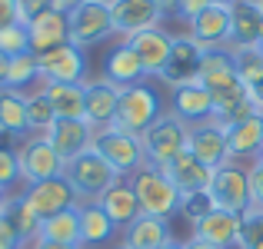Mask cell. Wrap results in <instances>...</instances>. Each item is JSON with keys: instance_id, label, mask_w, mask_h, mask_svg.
<instances>
[{"instance_id": "cell-1", "label": "cell", "mask_w": 263, "mask_h": 249, "mask_svg": "<svg viewBox=\"0 0 263 249\" xmlns=\"http://www.w3.org/2000/svg\"><path fill=\"white\" fill-rule=\"evenodd\" d=\"M127 183L134 186L137 203H140V210L147 213V216H160V219L177 216L180 196H183V193L174 186V179L167 176V170L143 163L140 170L134 173V176H127Z\"/></svg>"}, {"instance_id": "cell-2", "label": "cell", "mask_w": 263, "mask_h": 249, "mask_svg": "<svg viewBox=\"0 0 263 249\" xmlns=\"http://www.w3.org/2000/svg\"><path fill=\"white\" fill-rule=\"evenodd\" d=\"M163 113V96L154 83H134V87L120 90V107H117V130H127L134 136H143Z\"/></svg>"}, {"instance_id": "cell-3", "label": "cell", "mask_w": 263, "mask_h": 249, "mask_svg": "<svg viewBox=\"0 0 263 249\" xmlns=\"http://www.w3.org/2000/svg\"><path fill=\"white\" fill-rule=\"evenodd\" d=\"M140 143H143V153H147V163L163 170V166H170L186 150V143H190V127H186L183 120H177L170 110H163L154 127L140 136Z\"/></svg>"}, {"instance_id": "cell-4", "label": "cell", "mask_w": 263, "mask_h": 249, "mask_svg": "<svg viewBox=\"0 0 263 249\" xmlns=\"http://www.w3.org/2000/svg\"><path fill=\"white\" fill-rule=\"evenodd\" d=\"M64 176H67V183L73 186V193L80 196V203H97V199H100L103 193L120 179L114 170H110V163L103 160L93 147H90L87 153L73 156V160L67 163Z\"/></svg>"}, {"instance_id": "cell-5", "label": "cell", "mask_w": 263, "mask_h": 249, "mask_svg": "<svg viewBox=\"0 0 263 249\" xmlns=\"http://www.w3.org/2000/svg\"><path fill=\"white\" fill-rule=\"evenodd\" d=\"M17 163H20V179L24 186L30 183H44V179H57L64 176L67 163L60 160V153L50 147L44 133H27L17 140Z\"/></svg>"}, {"instance_id": "cell-6", "label": "cell", "mask_w": 263, "mask_h": 249, "mask_svg": "<svg viewBox=\"0 0 263 249\" xmlns=\"http://www.w3.org/2000/svg\"><path fill=\"white\" fill-rule=\"evenodd\" d=\"M93 150L110 163V170L117 173L120 179L134 176L143 163H147V153H143V143L140 136L127 133V130H117V127H103L97 130L93 136Z\"/></svg>"}, {"instance_id": "cell-7", "label": "cell", "mask_w": 263, "mask_h": 249, "mask_svg": "<svg viewBox=\"0 0 263 249\" xmlns=\"http://www.w3.org/2000/svg\"><path fill=\"white\" fill-rule=\"evenodd\" d=\"M67 27H70V44L80 47V50L117 37L114 13H110V0H84L77 10L67 13Z\"/></svg>"}, {"instance_id": "cell-8", "label": "cell", "mask_w": 263, "mask_h": 249, "mask_svg": "<svg viewBox=\"0 0 263 249\" xmlns=\"http://www.w3.org/2000/svg\"><path fill=\"white\" fill-rule=\"evenodd\" d=\"M210 196L217 203V210L237 213L243 216L247 210L253 206V193H250V170L247 163H223L220 170H213L210 179Z\"/></svg>"}, {"instance_id": "cell-9", "label": "cell", "mask_w": 263, "mask_h": 249, "mask_svg": "<svg viewBox=\"0 0 263 249\" xmlns=\"http://www.w3.org/2000/svg\"><path fill=\"white\" fill-rule=\"evenodd\" d=\"M200 67H203V47L190 33H174V47H170L167 67H163V73L157 80H163L167 90L183 87V83H197Z\"/></svg>"}, {"instance_id": "cell-10", "label": "cell", "mask_w": 263, "mask_h": 249, "mask_svg": "<svg viewBox=\"0 0 263 249\" xmlns=\"http://www.w3.org/2000/svg\"><path fill=\"white\" fill-rule=\"evenodd\" d=\"M110 13H114V30L120 40L140 30L163 27V17H167L157 0H110Z\"/></svg>"}, {"instance_id": "cell-11", "label": "cell", "mask_w": 263, "mask_h": 249, "mask_svg": "<svg viewBox=\"0 0 263 249\" xmlns=\"http://www.w3.org/2000/svg\"><path fill=\"white\" fill-rule=\"evenodd\" d=\"M20 193H24V199L30 203V210L37 213L40 219L57 216V213H64V210H77L80 206V196L73 193V186L67 183V176L44 179V183H30Z\"/></svg>"}, {"instance_id": "cell-12", "label": "cell", "mask_w": 263, "mask_h": 249, "mask_svg": "<svg viewBox=\"0 0 263 249\" xmlns=\"http://www.w3.org/2000/svg\"><path fill=\"white\" fill-rule=\"evenodd\" d=\"M200 83H203V87L213 93V100L247 90V87H243V80L237 77V67H233V53H230V47H213V50H203Z\"/></svg>"}, {"instance_id": "cell-13", "label": "cell", "mask_w": 263, "mask_h": 249, "mask_svg": "<svg viewBox=\"0 0 263 249\" xmlns=\"http://www.w3.org/2000/svg\"><path fill=\"white\" fill-rule=\"evenodd\" d=\"M40 83H87V53L64 44L50 53H40Z\"/></svg>"}, {"instance_id": "cell-14", "label": "cell", "mask_w": 263, "mask_h": 249, "mask_svg": "<svg viewBox=\"0 0 263 249\" xmlns=\"http://www.w3.org/2000/svg\"><path fill=\"white\" fill-rule=\"evenodd\" d=\"M167 110L183 120L186 127H197V123L213 120V93L203 87V83H183V87H174L167 96Z\"/></svg>"}, {"instance_id": "cell-15", "label": "cell", "mask_w": 263, "mask_h": 249, "mask_svg": "<svg viewBox=\"0 0 263 249\" xmlns=\"http://www.w3.org/2000/svg\"><path fill=\"white\" fill-rule=\"evenodd\" d=\"M193 156L200 163H206L210 170H220L223 163H230V147H227V130L217 120H206L190 127V143H186Z\"/></svg>"}, {"instance_id": "cell-16", "label": "cell", "mask_w": 263, "mask_h": 249, "mask_svg": "<svg viewBox=\"0 0 263 249\" xmlns=\"http://www.w3.org/2000/svg\"><path fill=\"white\" fill-rule=\"evenodd\" d=\"M227 130V147H230V160L233 163H247L263 156V113H253L240 123H230Z\"/></svg>"}, {"instance_id": "cell-17", "label": "cell", "mask_w": 263, "mask_h": 249, "mask_svg": "<svg viewBox=\"0 0 263 249\" xmlns=\"http://www.w3.org/2000/svg\"><path fill=\"white\" fill-rule=\"evenodd\" d=\"M186 33L197 40L203 50L213 47H230V7H206L193 20H186Z\"/></svg>"}, {"instance_id": "cell-18", "label": "cell", "mask_w": 263, "mask_h": 249, "mask_svg": "<svg viewBox=\"0 0 263 249\" xmlns=\"http://www.w3.org/2000/svg\"><path fill=\"white\" fill-rule=\"evenodd\" d=\"M103 77L123 90V87H134V83L150 80V73H147V67L140 64V57H137L134 47H130L127 40H117V44L107 50V57H103Z\"/></svg>"}, {"instance_id": "cell-19", "label": "cell", "mask_w": 263, "mask_h": 249, "mask_svg": "<svg viewBox=\"0 0 263 249\" xmlns=\"http://www.w3.org/2000/svg\"><path fill=\"white\" fill-rule=\"evenodd\" d=\"M47 140H50V147L60 153V160L64 163H70L73 156H80V153H87L90 147H93V136H97V130L90 127L87 120H57L50 130H47Z\"/></svg>"}, {"instance_id": "cell-20", "label": "cell", "mask_w": 263, "mask_h": 249, "mask_svg": "<svg viewBox=\"0 0 263 249\" xmlns=\"http://www.w3.org/2000/svg\"><path fill=\"white\" fill-rule=\"evenodd\" d=\"M84 87H87V123L93 130L114 127L117 107H120V87H117V83H110L107 77L87 80Z\"/></svg>"}, {"instance_id": "cell-21", "label": "cell", "mask_w": 263, "mask_h": 249, "mask_svg": "<svg viewBox=\"0 0 263 249\" xmlns=\"http://www.w3.org/2000/svg\"><path fill=\"white\" fill-rule=\"evenodd\" d=\"M127 44L137 50V57L147 67L150 77H160L163 67H167L170 47H174V33L163 30V27H154V30H140V33H134V37H127Z\"/></svg>"}, {"instance_id": "cell-22", "label": "cell", "mask_w": 263, "mask_h": 249, "mask_svg": "<svg viewBox=\"0 0 263 249\" xmlns=\"http://www.w3.org/2000/svg\"><path fill=\"white\" fill-rule=\"evenodd\" d=\"M170 239H174L170 219L147 216V213H140L130 226L120 230V246L123 249H160L163 243H170Z\"/></svg>"}, {"instance_id": "cell-23", "label": "cell", "mask_w": 263, "mask_h": 249, "mask_svg": "<svg viewBox=\"0 0 263 249\" xmlns=\"http://www.w3.org/2000/svg\"><path fill=\"white\" fill-rule=\"evenodd\" d=\"M27 33H30V53H33V57L50 53V50H57V47L70 44L67 13H60V10H47L44 17H37L33 24H27Z\"/></svg>"}, {"instance_id": "cell-24", "label": "cell", "mask_w": 263, "mask_h": 249, "mask_svg": "<svg viewBox=\"0 0 263 249\" xmlns=\"http://www.w3.org/2000/svg\"><path fill=\"white\" fill-rule=\"evenodd\" d=\"M237 233H240V216L227 210H213L197 226H190L193 239H203V243H210L217 249H237Z\"/></svg>"}, {"instance_id": "cell-25", "label": "cell", "mask_w": 263, "mask_h": 249, "mask_svg": "<svg viewBox=\"0 0 263 249\" xmlns=\"http://www.w3.org/2000/svg\"><path fill=\"white\" fill-rule=\"evenodd\" d=\"M263 33V10L257 0H237L230 7V47H257Z\"/></svg>"}, {"instance_id": "cell-26", "label": "cell", "mask_w": 263, "mask_h": 249, "mask_svg": "<svg viewBox=\"0 0 263 249\" xmlns=\"http://www.w3.org/2000/svg\"><path fill=\"white\" fill-rule=\"evenodd\" d=\"M97 206H100L103 213H107L110 219H114L117 230H123V226H130L137 216H140V203H137V193L134 186L127 183V179H117L114 186H110L107 193H103L100 199H97Z\"/></svg>"}, {"instance_id": "cell-27", "label": "cell", "mask_w": 263, "mask_h": 249, "mask_svg": "<svg viewBox=\"0 0 263 249\" xmlns=\"http://www.w3.org/2000/svg\"><path fill=\"white\" fill-rule=\"evenodd\" d=\"M47 100L57 110V120H87V87L84 83H40Z\"/></svg>"}, {"instance_id": "cell-28", "label": "cell", "mask_w": 263, "mask_h": 249, "mask_svg": "<svg viewBox=\"0 0 263 249\" xmlns=\"http://www.w3.org/2000/svg\"><path fill=\"white\" fill-rule=\"evenodd\" d=\"M167 170V176L174 179V186L180 193H197V190H210V179H213V170L206 163H200L197 156L190 153V150H183V153L177 156L170 166H163Z\"/></svg>"}, {"instance_id": "cell-29", "label": "cell", "mask_w": 263, "mask_h": 249, "mask_svg": "<svg viewBox=\"0 0 263 249\" xmlns=\"http://www.w3.org/2000/svg\"><path fill=\"white\" fill-rule=\"evenodd\" d=\"M77 216H80V246H107L110 239L117 236L114 219L97 203H80Z\"/></svg>"}, {"instance_id": "cell-30", "label": "cell", "mask_w": 263, "mask_h": 249, "mask_svg": "<svg viewBox=\"0 0 263 249\" xmlns=\"http://www.w3.org/2000/svg\"><path fill=\"white\" fill-rule=\"evenodd\" d=\"M0 216L7 219V223L13 226V233H17L24 243H33L40 233V216L30 210V203L24 199V193H10V196L4 199V206H0Z\"/></svg>"}, {"instance_id": "cell-31", "label": "cell", "mask_w": 263, "mask_h": 249, "mask_svg": "<svg viewBox=\"0 0 263 249\" xmlns=\"http://www.w3.org/2000/svg\"><path fill=\"white\" fill-rule=\"evenodd\" d=\"M0 136H27V93L0 87Z\"/></svg>"}, {"instance_id": "cell-32", "label": "cell", "mask_w": 263, "mask_h": 249, "mask_svg": "<svg viewBox=\"0 0 263 249\" xmlns=\"http://www.w3.org/2000/svg\"><path fill=\"white\" fill-rule=\"evenodd\" d=\"M37 239H50V243H67V246H80V216L77 210H64L57 216L40 219V233Z\"/></svg>"}, {"instance_id": "cell-33", "label": "cell", "mask_w": 263, "mask_h": 249, "mask_svg": "<svg viewBox=\"0 0 263 249\" xmlns=\"http://www.w3.org/2000/svg\"><path fill=\"white\" fill-rule=\"evenodd\" d=\"M7 90H20V93H27V90H37L40 87V64L33 53H20V57H13L10 64H7V80H4Z\"/></svg>"}, {"instance_id": "cell-34", "label": "cell", "mask_w": 263, "mask_h": 249, "mask_svg": "<svg viewBox=\"0 0 263 249\" xmlns=\"http://www.w3.org/2000/svg\"><path fill=\"white\" fill-rule=\"evenodd\" d=\"M57 123V110L44 90H27V133H47Z\"/></svg>"}, {"instance_id": "cell-35", "label": "cell", "mask_w": 263, "mask_h": 249, "mask_svg": "<svg viewBox=\"0 0 263 249\" xmlns=\"http://www.w3.org/2000/svg\"><path fill=\"white\" fill-rule=\"evenodd\" d=\"M230 53H233L237 77L243 80L247 90H250L253 83L263 77V50H260V47H230Z\"/></svg>"}, {"instance_id": "cell-36", "label": "cell", "mask_w": 263, "mask_h": 249, "mask_svg": "<svg viewBox=\"0 0 263 249\" xmlns=\"http://www.w3.org/2000/svg\"><path fill=\"white\" fill-rule=\"evenodd\" d=\"M213 210H217V203H213L210 190H197V193H183V196H180V210H177V216H183L190 226H197L200 219L210 216Z\"/></svg>"}, {"instance_id": "cell-37", "label": "cell", "mask_w": 263, "mask_h": 249, "mask_svg": "<svg viewBox=\"0 0 263 249\" xmlns=\"http://www.w3.org/2000/svg\"><path fill=\"white\" fill-rule=\"evenodd\" d=\"M237 249H263V210L260 206H250V210L240 216Z\"/></svg>"}, {"instance_id": "cell-38", "label": "cell", "mask_w": 263, "mask_h": 249, "mask_svg": "<svg viewBox=\"0 0 263 249\" xmlns=\"http://www.w3.org/2000/svg\"><path fill=\"white\" fill-rule=\"evenodd\" d=\"M17 183H24V179H20L17 150H13V147H7V143H4V136H0V193H7V196H10Z\"/></svg>"}, {"instance_id": "cell-39", "label": "cell", "mask_w": 263, "mask_h": 249, "mask_svg": "<svg viewBox=\"0 0 263 249\" xmlns=\"http://www.w3.org/2000/svg\"><path fill=\"white\" fill-rule=\"evenodd\" d=\"M0 53L7 60L20 57V53H30V33H27L24 24H13V27H4L0 30Z\"/></svg>"}, {"instance_id": "cell-40", "label": "cell", "mask_w": 263, "mask_h": 249, "mask_svg": "<svg viewBox=\"0 0 263 249\" xmlns=\"http://www.w3.org/2000/svg\"><path fill=\"white\" fill-rule=\"evenodd\" d=\"M17 10H20V24H33L37 17H44L47 10H53V0H17Z\"/></svg>"}, {"instance_id": "cell-41", "label": "cell", "mask_w": 263, "mask_h": 249, "mask_svg": "<svg viewBox=\"0 0 263 249\" xmlns=\"http://www.w3.org/2000/svg\"><path fill=\"white\" fill-rule=\"evenodd\" d=\"M250 193H253V206H260L263 210V156L260 160H253L250 166Z\"/></svg>"}, {"instance_id": "cell-42", "label": "cell", "mask_w": 263, "mask_h": 249, "mask_svg": "<svg viewBox=\"0 0 263 249\" xmlns=\"http://www.w3.org/2000/svg\"><path fill=\"white\" fill-rule=\"evenodd\" d=\"M20 24V10H17V0H0V30L4 27Z\"/></svg>"}, {"instance_id": "cell-43", "label": "cell", "mask_w": 263, "mask_h": 249, "mask_svg": "<svg viewBox=\"0 0 263 249\" xmlns=\"http://www.w3.org/2000/svg\"><path fill=\"white\" fill-rule=\"evenodd\" d=\"M24 249H84V246H67V243H50V239H33Z\"/></svg>"}, {"instance_id": "cell-44", "label": "cell", "mask_w": 263, "mask_h": 249, "mask_svg": "<svg viewBox=\"0 0 263 249\" xmlns=\"http://www.w3.org/2000/svg\"><path fill=\"white\" fill-rule=\"evenodd\" d=\"M250 100H253V107H257V113H263V77L250 87Z\"/></svg>"}, {"instance_id": "cell-45", "label": "cell", "mask_w": 263, "mask_h": 249, "mask_svg": "<svg viewBox=\"0 0 263 249\" xmlns=\"http://www.w3.org/2000/svg\"><path fill=\"white\" fill-rule=\"evenodd\" d=\"M80 4H84V0H53V10H60V13H70V10H77Z\"/></svg>"}, {"instance_id": "cell-46", "label": "cell", "mask_w": 263, "mask_h": 249, "mask_svg": "<svg viewBox=\"0 0 263 249\" xmlns=\"http://www.w3.org/2000/svg\"><path fill=\"white\" fill-rule=\"evenodd\" d=\"M157 4L163 7V13H167V17H174V13H177V7H180V0H157Z\"/></svg>"}, {"instance_id": "cell-47", "label": "cell", "mask_w": 263, "mask_h": 249, "mask_svg": "<svg viewBox=\"0 0 263 249\" xmlns=\"http://www.w3.org/2000/svg\"><path fill=\"white\" fill-rule=\"evenodd\" d=\"M183 249H217V246H210V243H203V239H186V243H183Z\"/></svg>"}, {"instance_id": "cell-48", "label": "cell", "mask_w": 263, "mask_h": 249, "mask_svg": "<svg viewBox=\"0 0 263 249\" xmlns=\"http://www.w3.org/2000/svg\"><path fill=\"white\" fill-rule=\"evenodd\" d=\"M7 64H10V60L0 53V87H4V80H7Z\"/></svg>"}, {"instance_id": "cell-49", "label": "cell", "mask_w": 263, "mask_h": 249, "mask_svg": "<svg viewBox=\"0 0 263 249\" xmlns=\"http://www.w3.org/2000/svg\"><path fill=\"white\" fill-rule=\"evenodd\" d=\"M160 249H183V243H180V239H170V243H163Z\"/></svg>"}, {"instance_id": "cell-50", "label": "cell", "mask_w": 263, "mask_h": 249, "mask_svg": "<svg viewBox=\"0 0 263 249\" xmlns=\"http://www.w3.org/2000/svg\"><path fill=\"white\" fill-rule=\"evenodd\" d=\"M210 4H217V7H233L237 0H210Z\"/></svg>"}, {"instance_id": "cell-51", "label": "cell", "mask_w": 263, "mask_h": 249, "mask_svg": "<svg viewBox=\"0 0 263 249\" xmlns=\"http://www.w3.org/2000/svg\"><path fill=\"white\" fill-rule=\"evenodd\" d=\"M257 47H260V50H263V33H260V40H257Z\"/></svg>"}, {"instance_id": "cell-52", "label": "cell", "mask_w": 263, "mask_h": 249, "mask_svg": "<svg viewBox=\"0 0 263 249\" xmlns=\"http://www.w3.org/2000/svg\"><path fill=\"white\" fill-rule=\"evenodd\" d=\"M4 199H7V193H0V206H4Z\"/></svg>"}, {"instance_id": "cell-53", "label": "cell", "mask_w": 263, "mask_h": 249, "mask_svg": "<svg viewBox=\"0 0 263 249\" xmlns=\"http://www.w3.org/2000/svg\"><path fill=\"white\" fill-rule=\"evenodd\" d=\"M257 7H260V10H263V0H257Z\"/></svg>"}, {"instance_id": "cell-54", "label": "cell", "mask_w": 263, "mask_h": 249, "mask_svg": "<svg viewBox=\"0 0 263 249\" xmlns=\"http://www.w3.org/2000/svg\"><path fill=\"white\" fill-rule=\"evenodd\" d=\"M117 249H123V246H117Z\"/></svg>"}]
</instances>
